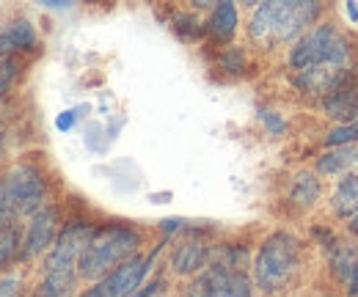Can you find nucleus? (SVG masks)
I'll return each mask as SVG.
<instances>
[{"label":"nucleus","instance_id":"nucleus-1","mask_svg":"<svg viewBox=\"0 0 358 297\" xmlns=\"http://www.w3.org/2000/svg\"><path fill=\"white\" fill-rule=\"evenodd\" d=\"M320 14L314 0H270L259 3L251 14L248 34L259 47H278L292 39H301L306 28Z\"/></svg>","mask_w":358,"mask_h":297},{"label":"nucleus","instance_id":"nucleus-2","mask_svg":"<svg viewBox=\"0 0 358 297\" xmlns=\"http://www.w3.org/2000/svg\"><path fill=\"white\" fill-rule=\"evenodd\" d=\"M91 231L94 229L80 223V220L61 229V234L55 237V245H52V251L45 261L42 287L34 297H69L72 287H75V278H78V264H80V256H83V248L89 242Z\"/></svg>","mask_w":358,"mask_h":297},{"label":"nucleus","instance_id":"nucleus-3","mask_svg":"<svg viewBox=\"0 0 358 297\" xmlns=\"http://www.w3.org/2000/svg\"><path fill=\"white\" fill-rule=\"evenodd\" d=\"M138 245H141V234L130 226H102L91 231L83 256H80V264H78V275L89 281H99L108 273H113L119 264L133 259Z\"/></svg>","mask_w":358,"mask_h":297},{"label":"nucleus","instance_id":"nucleus-4","mask_svg":"<svg viewBox=\"0 0 358 297\" xmlns=\"http://www.w3.org/2000/svg\"><path fill=\"white\" fill-rule=\"evenodd\" d=\"M47 184L36 166H14L0 176V226H14L45 207Z\"/></svg>","mask_w":358,"mask_h":297},{"label":"nucleus","instance_id":"nucleus-5","mask_svg":"<svg viewBox=\"0 0 358 297\" xmlns=\"http://www.w3.org/2000/svg\"><path fill=\"white\" fill-rule=\"evenodd\" d=\"M301 242L289 231H275L262 242L254 259V281L262 292H281L298 273Z\"/></svg>","mask_w":358,"mask_h":297},{"label":"nucleus","instance_id":"nucleus-6","mask_svg":"<svg viewBox=\"0 0 358 297\" xmlns=\"http://www.w3.org/2000/svg\"><path fill=\"white\" fill-rule=\"evenodd\" d=\"M350 55L353 47L342 31L334 25H314L289 50V66L295 72L309 66H348Z\"/></svg>","mask_w":358,"mask_h":297},{"label":"nucleus","instance_id":"nucleus-7","mask_svg":"<svg viewBox=\"0 0 358 297\" xmlns=\"http://www.w3.org/2000/svg\"><path fill=\"white\" fill-rule=\"evenodd\" d=\"M157 254H160V245H157L152 254L127 259V261L119 264L113 273H108L105 278H99V281H96L91 289H86L80 297H130L133 292L141 289V284H143L146 273L152 270Z\"/></svg>","mask_w":358,"mask_h":297},{"label":"nucleus","instance_id":"nucleus-8","mask_svg":"<svg viewBox=\"0 0 358 297\" xmlns=\"http://www.w3.org/2000/svg\"><path fill=\"white\" fill-rule=\"evenodd\" d=\"M190 297H251V281L243 270L218 261L199 275L190 287Z\"/></svg>","mask_w":358,"mask_h":297},{"label":"nucleus","instance_id":"nucleus-9","mask_svg":"<svg viewBox=\"0 0 358 297\" xmlns=\"http://www.w3.org/2000/svg\"><path fill=\"white\" fill-rule=\"evenodd\" d=\"M345 80H350V69L348 66H309V69H298L292 75V83L298 85L301 91L317 94V96L331 94Z\"/></svg>","mask_w":358,"mask_h":297},{"label":"nucleus","instance_id":"nucleus-10","mask_svg":"<svg viewBox=\"0 0 358 297\" xmlns=\"http://www.w3.org/2000/svg\"><path fill=\"white\" fill-rule=\"evenodd\" d=\"M55 226H58V212L52 207H42L36 215H31V223H28V231H25V240H22V259H34L42 251H47L52 245V237H55Z\"/></svg>","mask_w":358,"mask_h":297},{"label":"nucleus","instance_id":"nucleus-11","mask_svg":"<svg viewBox=\"0 0 358 297\" xmlns=\"http://www.w3.org/2000/svg\"><path fill=\"white\" fill-rule=\"evenodd\" d=\"M322 110L325 116L336 119V122H356L358 119V85L353 80H345L339 88H334L331 94L322 96Z\"/></svg>","mask_w":358,"mask_h":297},{"label":"nucleus","instance_id":"nucleus-12","mask_svg":"<svg viewBox=\"0 0 358 297\" xmlns=\"http://www.w3.org/2000/svg\"><path fill=\"white\" fill-rule=\"evenodd\" d=\"M207 259H210V248L201 240H185L171 254V270L177 275H190V273L201 270L207 264Z\"/></svg>","mask_w":358,"mask_h":297},{"label":"nucleus","instance_id":"nucleus-13","mask_svg":"<svg viewBox=\"0 0 358 297\" xmlns=\"http://www.w3.org/2000/svg\"><path fill=\"white\" fill-rule=\"evenodd\" d=\"M207 31H210V36H213L215 42H229V39L234 36V31H237V6L229 3V0L218 3V6L213 8V14H210Z\"/></svg>","mask_w":358,"mask_h":297},{"label":"nucleus","instance_id":"nucleus-14","mask_svg":"<svg viewBox=\"0 0 358 297\" xmlns=\"http://www.w3.org/2000/svg\"><path fill=\"white\" fill-rule=\"evenodd\" d=\"M331 207L339 217H353L358 212V173H345L339 179Z\"/></svg>","mask_w":358,"mask_h":297},{"label":"nucleus","instance_id":"nucleus-15","mask_svg":"<svg viewBox=\"0 0 358 297\" xmlns=\"http://www.w3.org/2000/svg\"><path fill=\"white\" fill-rule=\"evenodd\" d=\"M320 193H322L320 179L314 176L312 171H303V173H298V176L292 179V187H289L292 204H298V207H312L314 201L320 198Z\"/></svg>","mask_w":358,"mask_h":297},{"label":"nucleus","instance_id":"nucleus-16","mask_svg":"<svg viewBox=\"0 0 358 297\" xmlns=\"http://www.w3.org/2000/svg\"><path fill=\"white\" fill-rule=\"evenodd\" d=\"M6 42L11 47H20V50H34L36 47V31L28 20H14L6 28Z\"/></svg>","mask_w":358,"mask_h":297},{"label":"nucleus","instance_id":"nucleus-17","mask_svg":"<svg viewBox=\"0 0 358 297\" xmlns=\"http://www.w3.org/2000/svg\"><path fill=\"white\" fill-rule=\"evenodd\" d=\"M350 163H356V152L350 146H342V149H334V152H325L320 160H317V168L322 173H339L345 171Z\"/></svg>","mask_w":358,"mask_h":297},{"label":"nucleus","instance_id":"nucleus-18","mask_svg":"<svg viewBox=\"0 0 358 297\" xmlns=\"http://www.w3.org/2000/svg\"><path fill=\"white\" fill-rule=\"evenodd\" d=\"M218 64H221V69H226V72H243L245 66H248V55H245V50L243 47H226L224 52L218 55Z\"/></svg>","mask_w":358,"mask_h":297},{"label":"nucleus","instance_id":"nucleus-19","mask_svg":"<svg viewBox=\"0 0 358 297\" xmlns=\"http://www.w3.org/2000/svg\"><path fill=\"white\" fill-rule=\"evenodd\" d=\"M20 248V231L17 226H0V267L17 254Z\"/></svg>","mask_w":358,"mask_h":297},{"label":"nucleus","instance_id":"nucleus-20","mask_svg":"<svg viewBox=\"0 0 358 297\" xmlns=\"http://www.w3.org/2000/svg\"><path fill=\"white\" fill-rule=\"evenodd\" d=\"M358 140V119L356 122H350V124H342V127L331 129L328 135H325V146H348V143H353Z\"/></svg>","mask_w":358,"mask_h":297},{"label":"nucleus","instance_id":"nucleus-21","mask_svg":"<svg viewBox=\"0 0 358 297\" xmlns=\"http://www.w3.org/2000/svg\"><path fill=\"white\" fill-rule=\"evenodd\" d=\"M174 31H177L179 36H185V39H196V36L201 34L199 20H193L190 14H177V17H174Z\"/></svg>","mask_w":358,"mask_h":297},{"label":"nucleus","instance_id":"nucleus-22","mask_svg":"<svg viewBox=\"0 0 358 297\" xmlns=\"http://www.w3.org/2000/svg\"><path fill=\"white\" fill-rule=\"evenodd\" d=\"M83 110H89V108H86V105H80V108H69V110L58 113V116H55V129H58V132H69V129L80 122Z\"/></svg>","mask_w":358,"mask_h":297},{"label":"nucleus","instance_id":"nucleus-23","mask_svg":"<svg viewBox=\"0 0 358 297\" xmlns=\"http://www.w3.org/2000/svg\"><path fill=\"white\" fill-rule=\"evenodd\" d=\"M22 292V278L17 273L0 275V297H20Z\"/></svg>","mask_w":358,"mask_h":297},{"label":"nucleus","instance_id":"nucleus-24","mask_svg":"<svg viewBox=\"0 0 358 297\" xmlns=\"http://www.w3.org/2000/svg\"><path fill=\"white\" fill-rule=\"evenodd\" d=\"M14 75H17V64H14L8 55H0V96H3L6 88L11 85Z\"/></svg>","mask_w":358,"mask_h":297},{"label":"nucleus","instance_id":"nucleus-25","mask_svg":"<svg viewBox=\"0 0 358 297\" xmlns=\"http://www.w3.org/2000/svg\"><path fill=\"white\" fill-rule=\"evenodd\" d=\"M259 119H262V124H265V127H268L273 135H281V132L287 129V122H284V119H281L275 110H268V108H262V110H259Z\"/></svg>","mask_w":358,"mask_h":297},{"label":"nucleus","instance_id":"nucleus-26","mask_svg":"<svg viewBox=\"0 0 358 297\" xmlns=\"http://www.w3.org/2000/svg\"><path fill=\"white\" fill-rule=\"evenodd\" d=\"M160 287H163V281L157 278V281H152V284H146L143 289H138V292H133V295H130V297H155V295H157V289H160Z\"/></svg>","mask_w":358,"mask_h":297},{"label":"nucleus","instance_id":"nucleus-27","mask_svg":"<svg viewBox=\"0 0 358 297\" xmlns=\"http://www.w3.org/2000/svg\"><path fill=\"white\" fill-rule=\"evenodd\" d=\"M348 292H350V295H358V261L353 264V270H350V275H348Z\"/></svg>","mask_w":358,"mask_h":297},{"label":"nucleus","instance_id":"nucleus-28","mask_svg":"<svg viewBox=\"0 0 358 297\" xmlns=\"http://www.w3.org/2000/svg\"><path fill=\"white\" fill-rule=\"evenodd\" d=\"M179 226H182V220H177V217H171V220H163V231H166V234L177 231Z\"/></svg>","mask_w":358,"mask_h":297},{"label":"nucleus","instance_id":"nucleus-29","mask_svg":"<svg viewBox=\"0 0 358 297\" xmlns=\"http://www.w3.org/2000/svg\"><path fill=\"white\" fill-rule=\"evenodd\" d=\"M345 11H348V17H350L353 22H358V6L356 3H345Z\"/></svg>","mask_w":358,"mask_h":297},{"label":"nucleus","instance_id":"nucleus-30","mask_svg":"<svg viewBox=\"0 0 358 297\" xmlns=\"http://www.w3.org/2000/svg\"><path fill=\"white\" fill-rule=\"evenodd\" d=\"M353 231H358V212L353 215Z\"/></svg>","mask_w":358,"mask_h":297},{"label":"nucleus","instance_id":"nucleus-31","mask_svg":"<svg viewBox=\"0 0 358 297\" xmlns=\"http://www.w3.org/2000/svg\"><path fill=\"white\" fill-rule=\"evenodd\" d=\"M356 163H358V149H356Z\"/></svg>","mask_w":358,"mask_h":297}]
</instances>
